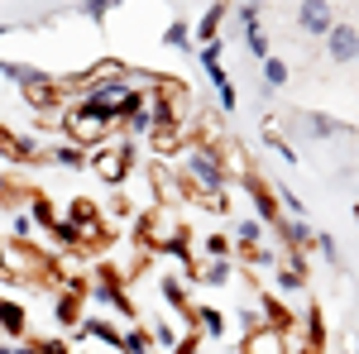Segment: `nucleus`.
<instances>
[{
	"label": "nucleus",
	"instance_id": "obj_1",
	"mask_svg": "<svg viewBox=\"0 0 359 354\" xmlns=\"http://www.w3.org/2000/svg\"><path fill=\"white\" fill-rule=\"evenodd\" d=\"M0 278L5 282H57V264H48L29 240H0Z\"/></svg>",
	"mask_w": 359,
	"mask_h": 354
},
{
	"label": "nucleus",
	"instance_id": "obj_2",
	"mask_svg": "<svg viewBox=\"0 0 359 354\" xmlns=\"http://www.w3.org/2000/svg\"><path fill=\"white\" fill-rule=\"evenodd\" d=\"M0 77L15 82L20 91H25V101H29V106H39V110H48L57 101V86H53V77H48L43 67H29V62H10V57H0Z\"/></svg>",
	"mask_w": 359,
	"mask_h": 354
},
{
	"label": "nucleus",
	"instance_id": "obj_3",
	"mask_svg": "<svg viewBox=\"0 0 359 354\" xmlns=\"http://www.w3.org/2000/svg\"><path fill=\"white\" fill-rule=\"evenodd\" d=\"M182 168H187V177H192L206 196H221V191H225V158L211 149V144H206V149H201V144L187 149V163H182Z\"/></svg>",
	"mask_w": 359,
	"mask_h": 354
},
{
	"label": "nucleus",
	"instance_id": "obj_4",
	"mask_svg": "<svg viewBox=\"0 0 359 354\" xmlns=\"http://www.w3.org/2000/svg\"><path fill=\"white\" fill-rule=\"evenodd\" d=\"M91 168H96V177H101V182L120 187V182L130 177V168H135V144H130V139H120V144H111V149H96Z\"/></svg>",
	"mask_w": 359,
	"mask_h": 354
},
{
	"label": "nucleus",
	"instance_id": "obj_5",
	"mask_svg": "<svg viewBox=\"0 0 359 354\" xmlns=\"http://www.w3.org/2000/svg\"><path fill=\"white\" fill-rule=\"evenodd\" d=\"M106 125H111V120H106V115H101V110H91L82 101V106L77 110H67V115H62V130H67V139H72V144H101V139H106Z\"/></svg>",
	"mask_w": 359,
	"mask_h": 354
},
{
	"label": "nucleus",
	"instance_id": "obj_6",
	"mask_svg": "<svg viewBox=\"0 0 359 354\" xmlns=\"http://www.w3.org/2000/svg\"><path fill=\"white\" fill-rule=\"evenodd\" d=\"M306 321H287L283 326V354H321V321L316 311H302Z\"/></svg>",
	"mask_w": 359,
	"mask_h": 354
},
{
	"label": "nucleus",
	"instance_id": "obj_7",
	"mask_svg": "<svg viewBox=\"0 0 359 354\" xmlns=\"http://www.w3.org/2000/svg\"><path fill=\"white\" fill-rule=\"evenodd\" d=\"M297 29L306 39H326L335 29V5L331 0H297Z\"/></svg>",
	"mask_w": 359,
	"mask_h": 354
},
{
	"label": "nucleus",
	"instance_id": "obj_8",
	"mask_svg": "<svg viewBox=\"0 0 359 354\" xmlns=\"http://www.w3.org/2000/svg\"><path fill=\"white\" fill-rule=\"evenodd\" d=\"M326 57H331V62H340V67L359 57V29L350 25V20H335V29L326 34Z\"/></svg>",
	"mask_w": 359,
	"mask_h": 354
},
{
	"label": "nucleus",
	"instance_id": "obj_9",
	"mask_svg": "<svg viewBox=\"0 0 359 354\" xmlns=\"http://www.w3.org/2000/svg\"><path fill=\"white\" fill-rule=\"evenodd\" d=\"M297 135L302 139H316V144H326V139H340L350 135V130H340V120H331V115H316V110H297Z\"/></svg>",
	"mask_w": 359,
	"mask_h": 354
},
{
	"label": "nucleus",
	"instance_id": "obj_10",
	"mask_svg": "<svg viewBox=\"0 0 359 354\" xmlns=\"http://www.w3.org/2000/svg\"><path fill=\"white\" fill-rule=\"evenodd\" d=\"M273 230H278V240H283V249H287V254H302V249L316 245V230H311L306 220H278Z\"/></svg>",
	"mask_w": 359,
	"mask_h": 354
},
{
	"label": "nucleus",
	"instance_id": "obj_11",
	"mask_svg": "<svg viewBox=\"0 0 359 354\" xmlns=\"http://www.w3.org/2000/svg\"><path fill=\"white\" fill-rule=\"evenodd\" d=\"M240 354H283V326L245 330V345H240Z\"/></svg>",
	"mask_w": 359,
	"mask_h": 354
},
{
	"label": "nucleus",
	"instance_id": "obj_12",
	"mask_svg": "<svg viewBox=\"0 0 359 354\" xmlns=\"http://www.w3.org/2000/svg\"><path fill=\"white\" fill-rule=\"evenodd\" d=\"M278 292H302L306 287V268H302V254H287L283 249V259H278Z\"/></svg>",
	"mask_w": 359,
	"mask_h": 354
},
{
	"label": "nucleus",
	"instance_id": "obj_13",
	"mask_svg": "<svg viewBox=\"0 0 359 354\" xmlns=\"http://www.w3.org/2000/svg\"><path fill=\"white\" fill-rule=\"evenodd\" d=\"M25 330H29V311L20 301H0V335L5 340H25Z\"/></svg>",
	"mask_w": 359,
	"mask_h": 354
},
{
	"label": "nucleus",
	"instance_id": "obj_14",
	"mask_svg": "<svg viewBox=\"0 0 359 354\" xmlns=\"http://www.w3.org/2000/svg\"><path fill=\"white\" fill-rule=\"evenodd\" d=\"M67 220H72V225L86 235V245H96V240H101V230H96V206H91L86 196H77V201H72V216H67Z\"/></svg>",
	"mask_w": 359,
	"mask_h": 354
},
{
	"label": "nucleus",
	"instance_id": "obj_15",
	"mask_svg": "<svg viewBox=\"0 0 359 354\" xmlns=\"http://www.w3.org/2000/svg\"><path fill=\"white\" fill-rule=\"evenodd\" d=\"M287 77H292V72H287V62H283V57H264V86H259V96L269 101L273 91L287 86Z\"/></svg>",
	"mask_w": 359,
	"mask_h": 354
},
{
	"label": "nucleus",
	"instance_id": "obj_16",
	"mask_svg": "<svg viewBox=\"0 0 359 354\" xmlns=\"http://www.w3.org/2000/svg\"><path fill=\"white\" fill-rule=\"evenodd\" d=\"M264 230H269V225H264L259 216L240 220V225H235V245L245 249V254H254V249H264Z\"/></svg>",
	"mask_w": 359,
	"mask_h": 354
},
{
	"label": "nucleus",
	"instance_id": "obj_17",
	"mask_svg": "<svg viewBox=\"0 0 359 354\" xmlns=\"http://www.w3.org/2000/svg\"><path fill=\"white\" fill-rule=\"evenodd\" d=\"M48 163L72 168V172H77V168H86L91 158H86V149H82V144H53V149H48Z\"/></svg>",
	"mask_w": 359,
	"mask_h": 354
},
{
	"label": "nucleus",
	"instance_id": "obj_18",
	"mask_svg": "<svg viewBox=\"0 0 359 354\" xmlns=\"http://www.w3.org/2000/svg\"><path fill=\"white\" fill-rule=\"evenodd\" d=\"M211 86H216V106H221L225 115L240 106V91H235V82L225 77V67H211Z\"/></svg>",
	"mask_w": 359,
	"mask_h": 354
},
{
	"label": "nucleus",
	"instance_id": "obj_19",
	"mask_svg": "<svg viewBox=\"0 0 359 354\" xmlns=\"http://www.w3.org/2000/svg\"><path fill=\"white\" fill-rule=\"evenodd\" d=\"M264 144H269V149H273V154H278V158H283L287 168H297V163H302V158H297V149H292V144H287V139H283V135L273 130V120L264 125Z\"/></svg>",
	"mask_w": 359,
	"mask_h": 354
},
{
	"label": "nucleus",
	"instance_id": "obj_20",
	"mask_svg": "<svg viewBox=\"0 0 359 354\" xmlns=\"http://www.w3.org/2000/svg\"><path fill=\"white\" fill-rule=\"evenodd\" d=\"M196 282H206V287H225V282H230V259H211V264H201V268H196Z\"/></svg>",
	"mask_w": 359,
	"mask_h": 354
},
{
	"label": "nucleus",
	"instance_id": "obj_21",
	"mask_svg": "<svg viewBox=\"0 0 359 354\" xmlns=\"http://www.w3.org/2000/svg\"><path fill=\"white\" fill-rule=\"evenodd\" d=\"M120 77H130V72H125V62H115V57H101V62H91V72H86L82 82H120Z\"/></svg>",
	"mask_w": 359,
	"mask_h": 354
},
{
	"label": "nucleus",
	"instance_id": "obj_22",
	"mask_svg": "<svg viewBox=\"0 0 359 354\" xmlns=\"http://www.w3.org/2000/svg\"><path fill=\"white\" fill-rule=\"evenodd\" d=\"M163 43H168V48H177V53H192V29H187V20H168Z\"/></svg>",
	"mask_w": 359,
	"mask_h": 354
},
{
	"label": "nucleus",
	"instance_id": "obj_23",
	"mask_svg": "<svg viewBox=\"0 0 359 354\" xmlns=\"http://www.w3.org/2000/svg\"><path fill=\"white\" fill-rule=\"evenodd\" d=\"M120 350H125V354H154V335L139 330V326H130L125 335H120Z\"/></svg>",
	"mask_w": 359,
	"mask_h": 354
},
{
	"label": "nucleus",
	"instance_id": "obj_24",
	"mask_svg": "<svg viewBox=\"0 0 359 354\" xmlns=\"http://www.w3.org/2000/svg\"><path fill=\"white\" fill-rule=\"evenodd\" d=\"M29 216H34V225H43V230H53V225H57L53 201H48V196H39V191L29 196Z\"/></svg>",
	"mask_w": 359,
	"mask_h": 354
},
{
	"label": "nucleus",
	"instance_id": "obj_25",
	"mask_svg": "<svg viewBox=\"0 0 359 354\" xmlns=\"http://www.w3.org/2000/svg\"><path fill=\"white\" fill-rule=\"evenodd\" d=\"M196 326L206 330V340H221V335H225V311H216V306H201V311H196Z\"/></svg>",
	"mask_w": 359,
	"mask_h": 354
},
{
	"label": "nucleus",
	"instance_id": "obj_26",
	"mask_svg": "<svg viewBox=\"0 0 359 354\" xmlns=\"http://www.w3.org/2000/svg\"><path fill=\"white\" fill-rule=\"evenodd\" d=\"M125 130H130V135H154V101L130 110V115H125Z\"/></svg>",
	"mask_w": 359,
	"mask_h": 354
},
{
	"label": "nucleus",
	"instance_id": "obj_27",
	"mask_svg": "<svg viewBox=\"0 0 359 354\" xmlns=\"http://www.w3.org/2000/svg\"><path fill=\"white\" fill-rule=\"evenodd\" d=\"M311 249H316V254H321V259H326L331 268H345V259H340V245H335V235H331V230H321Z\"/></svg>",
	"mask_w": 359,
	"mask_h": 354
},
{
	"label": "nucleus",
	"instance_id": "obj_28",
	"mask_svg": "<svg viewBox=\"0 0 359 354\" xmlns=\"http://www.w3.org/2000/svg\"><path fill=\"white\" fill-rule=\"evenodd\" d=\"M221 20H225V5H211V10L201 15V25H196V39H206V43H211V39H216V29H221Z\"/></svg>",
	"mask_w": 359,
	"mask_h": 354
},
{
	"label": "nucleus",
	"instance_id": "obj_29",
	"mask_svg": "<svg viewBox=\"0 0 359 354\" xmlns=\"http://www.w3.org/2000/svg\"><path fill=\"white\" fill-rule=\"evenodd\" d=\"M245 48H249V57H259V62H264V57H273V53H269V34H264V29H249V34H245Z\"/></svg>",
	"mask_w": 359,
	"mask_h": 354
},
{
	"label": "nucleus",
	"instance_id": "obj_30",
	"mask_svg": "<svg viewBox=\"0 0 359 354\" xmlns=\"http://www.w3.org/2000/svg\"><path fill=\"white\" fill-rule=\"evenodd\" d=\"M278 201L287 206V216H292V220H306V201H302L292 187H278Z\"/></svg>",
	"mask_w": 359,
	"mask_h": 354
},
{
	"label": "nucleus",
	"instance_id": "obj_31",
	"mask_svg": "<svg viewBox=\"0 0 359 354\" xmlns=\"http://www.w3.org/2000/svg\"><path fill=\"white\" fill-rule=\"evenodd\" d=\"M34 235V216L29 211H10V240H29Z\"/></svg>",
	"mask_w": 359,
	"mask_h": 354
},
{
	"label": "nucleus",
	"instance_id": "obj_32",
	"mask_svg": "<svg viewBox=\"0 0 359 354\" xmlns=\"http://www.w3.org/2000/svg\"><path fill=\"white\" fill-rule=\"evenodd\" d=\"M201 249H206V259H230V235H206Z\"/></svg>",
	"mask_w": 359,
	"mask_h": 354
},
{
	"label": "nucleus",
	"instance_id": "obj_33",
	"mask_svg": "<svg viewBox=\"0 0 359 354\" xmlns=\"http://www.w3.org/2000/svg\"><path fill=\"white\" fill-rule=\"evenodd\" d=\"M163 297L177 306V311H187V287L177 282V278H163Z\"/></svg>",
	"mask_w": 359,
	"mask_h": 354
},
{
	"label": "nucleus",
	"instance_id": "obj_34",
	"mask_svg": "<svg viewBox=\"0 0 359 354\" xmlns=\"http://www.w3.org/2000/svg\"><path fill=\"white\" fill-rule=\"evenodd\" d=\"M149 335H154V345H168V350H177V345H182V340H177V330L168 326V321H154Z\"/></svg>",
	"mask_w": 359,
	"mask_h": 354
},
{
	"label": "nucleus",
	"instance_id": "obj_35",
	"mask_svg": "<svg viewBox=\"0 0 359 354\" xmlns=\"http://www.w3.org/2000/svg\"><path fill=\"white\" fill-rule=\"evenodd\" d=\"M221 39H211V43H206V48H196V57H201V67H206V72H211V67H221Z\"/></svg>",
	"mask_w": 359,
	"mask_h": 354
},
{
	"label": "nucleus",
	"instance_id": "obj_36",
	"mask_svg": "<svg viewBox=\"0 0 359 354\" xmlns=\"http://www.w3.org/2000/svg\"><path fill=\"white\" fill-rule=\"evenodd\" d=\"M115 5H125V0H86L82 10H86V15H91V20H96V25H101V20H106V15H111Z\"/></svg>",
	"mask_w": 359,
	"mask_h": 354
},
{
	"label": "nucleus",
	"instance_id": "obj_37",
	"mask_svg": "<svg viewBox=\"0 0 359 354\" xmlns=\"http://www.w3.org/2000/svg\"><path fill=\"white\" fill-rule=\"evenodd\" d=\"M0 354H39L34 340H0Z\"/></svg>",
	"mask_w": 359,
	"mask_h": 354
},
{
	"label": "nucleus",
	"instance_id": "obj_38",
	"mask_svg": "<svg viewBox=\"0 0 359 354\" xmlns=\"http://www.w3.org/2000/svg\"><path fill=\"white\" fill-rule=\"evenodd\" d=\"M340 354H359V335H355V330L340 335Z\"/></svg>",
	"mask_w": 359,
	"mask_h": 354
},
{
	"label": "nucleus",
	"instance_id": "obj_39",
	"mask_svg": "<svg viewBox=\"0 0 359 354\" xmlns=\"http://www.w3.org/2000/svg\"><path fill=\"white\" fill-rule=\"evenodd\" d=\"M39 354H72V350H67L62 340H48V345H39Z\"/></svg>",
	"mask_w": 359,
	"mask_h": 354
},
{
	"label": "nucleus",
	"instance_id": "obj_40",
	"mask_svg": "<svg viewBox=\"0 0 359 354\" xmlns=\"http://www.w3.org/2000/svg\"><path fill=\"white\" fill-rule=\"evenodd\" d=\"M15 191V182H10V172H0V196H10Z\"/></svg>",
	"mask_w": 359,
	"mask_h": 354
},
{
	"label": "nucleus",
	"instance_id": "obj_41",
	"mask_svg": "<svg viewBox=\"0 0 359 354\" xmlns=\"http://www.w3.org/2000/svg\"><path fill=\"white\" fill-rule=\"evenodd\" d=\"M355 220H359V201H355Z\"/></svg>",
	"mask_w": 359,
	"mask_h": 354
},
{
	"label": "nucleus",
	"instance_id": "obj_42",
	"mask_svg": "<svg viewBox=\"0 0 359 354\" xmlns=\"http://www.w3.org/2000/svg\"><path fill=\"white\" fill-rule=\"evenodd\" d=\"M355 62H359V57H355Z\"/></svg>",
	"mask_w": 359,
	"mask_h": 354
}]
</instances>
